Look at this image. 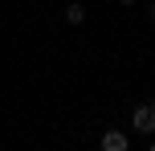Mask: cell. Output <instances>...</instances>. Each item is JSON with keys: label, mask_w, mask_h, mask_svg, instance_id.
Segmentation results:
<instances>
[{"label": "cell", "mask_w": 155, "mask_h": 151, "mask_svg": "<svg viewBox=\"0 0 155 151\" xmlns=\"http://www.w3.org/2000/svg\"><path fill=\"white\" fill-rule=\"evenodd\" d=\"M151 151H155V143H151Z\"/></svg>", "instance_id": "cell-6"}, {"label": "cell", "mask_w": 155, "mask_h": 151, "mask_svg": "<svg viewBox=\"0 0 155 151\" xmlns=\"http://www.w3.org/2000/svg\"><path fill=\"white\" fill-rule=\"evenodd\" d=\"M118 4H135V0H118Z\"/></svg>", "instance_id": "cell-5"}, {"label": "cell", "mask_w": 155, "mask_h": 151, "mask_svg": "<svg viewBox=\"0 0 155 151\" xmlns=\"http://www.w3.org/2000/svg\"><path fill=\"white\" fill-rule=\"evenodd\" d=\"M151 21H155V0H151Z\"/></svg>", "instance_id": "cell-4"}, {"label": "cell", "mask_w": 155, "mask_h": 151, "mask_svg": "<svg viewBox=\"0 0 155 151\" xmlns=\"http://www.w3.org/2000/svg\"><path fill=\"white\" fill-rule=\"evenodd\" d=\"M65 21H70V25H82L86 21V4H65Z\"/></svg>", "instance_id": "cell-3"}, {"label": "cell", "mask_w": 155, "mask_h": 151, "mask_svg": "<svg viewBox=\"0 0 155 151\" xmlns=\"http://www.w3.org/2000/svg\"><path fill=\"white\" fill-rule=\"evenodd\" d=\"M131 127L139 131V135H155V102H143L131 110Z\"/></svg>", "instance_id": "cell-1"}, {"label": "cell", "mask_w": 155, "mask_h": 151, "mask_svg": "<svg viewBox=\"0 0 155 151\" xmlns=\"http://www.w3.org/2000/svg\"><path fill=\"white\" fill-rule=\"evenodd\" d=\"M98 147H102V151H127V147H131V139H127L123 131H114V127H110V131H102Z\"/></svg>", "instance_id": "cell-2"}]
</instances>
